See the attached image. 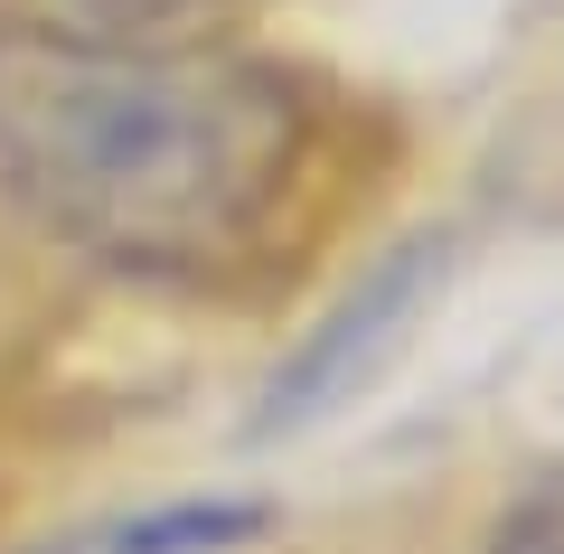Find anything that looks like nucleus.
<instances>
[{
	"label": "nucleus",
	"instance_id": "obj_4",
	"mask_svg": "<svg viewBox=\"0 0 564 554\" xmlns=\"http://www.w3.org/2000/svg\"><path fill=\"white\" fill-rule=\"evenodd\" d=\"M95 20H113V29H151V20H180V10H198V0H85Z\"/></svg>",
	"mask_w": 564,
	"mask_h": 554
},
{
	"label": "nucleus",
	"instance_id": "obj_3",
	"mask_svg": "<svg viewBox=\"0 0 564 554\" xmlns=\"http://www.w3.org/2000/svg\"><path fill=\"white\" fill-rule=\"evenodd\" d=\"M480 554H564V479H545L527 508H508V526Z\"/></svg>",
	"mask_w": 564,
	"mask_h": 554
},
{
	"label": "nucleus",
	"instance_id": "obj_1",
	"mask_svg": "<svg viewBox=\"0 0 564 554\" xmlns=\"http://www.w3.org/2000/svg\"><path fill=\"white\" fill-rule=\"evenodd\" d=\"M302 170V104L273 66L122 29L0 20V188L132 273H217Z\"/></svg>",
	"mask_w": 564,
	"mask_h": 554
},
{
	"label": "nucleus",
	"instance_id": "obj_2",
	"mask_svg": "<svg viewBox=\"0 0 564 554\" xmlns=\"http://www.w3.org/2000/svg\"><path fill=\"white\" fill-rule=\"evenodd\" d=\"M254 526H263L254 508H170V517H141V526H113L85 554H217V545H236Z\"/></svg>",
	"mask_w": 564,
	"mask_h": 554
}]
</instances>
